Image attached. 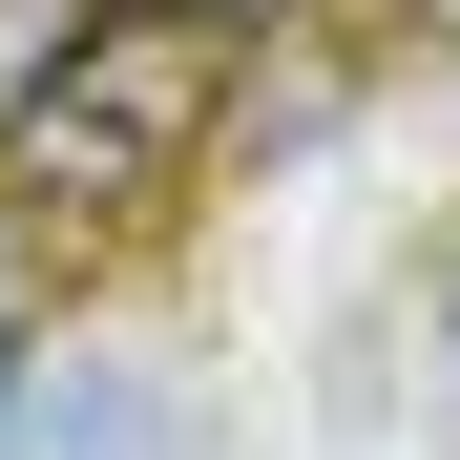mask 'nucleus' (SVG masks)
I'll return each instance as SVG.
<instances>
[{"label":"nucleus","instance_id":"1","mask_svg":"<svg viewBox=\"0 0 460 460\" xmlns=\"http://www.w3.org/2000/svg\"><path fill=\"white\" fill-rule=\"evenodd\" d=\"M189 126H209V22H84L0 105V189L22 209H146L189 168Z\"/></svg>","mask_w":460,"mask_h":460},{"label":"nucleus","instance_id":"2","mask_svg":"<svg viewBox=\"0 0 460 460\" xmlns=\"http://www.w3.org/2000/svg\"><path fill=\"white\" fill-rule=\"evenodd\" d=\"M22 356H42V252H22V209H0V398H22Z\"/></svg>","mask_w":460,"mask_h":460},{"label":"nucleus","instance_id":"3","mask_svg":"<svg viewBox=\"0 0 460 460\" xmlns=\"http://www.w3.org/2000/svg\"><path fill=\"white\" fill-rule=\"evenodd\" d=\"M126 22H272V0H126Z\"/></svg>","mask_w":460,"mask_h":460},{"label":"nucleus","instance_id":"4","mask_svg":"<svg viewBox=\"0 0 460 460\" xmlns=\"http://www.w3.org/2000/svg\"><path fill=\"white\" fill-rule=\"evenodd\" d=\"M376 22H419V42H460V0H376Z\"/></svg>","mask_w":460,"mask_h":460}]
</instances>
